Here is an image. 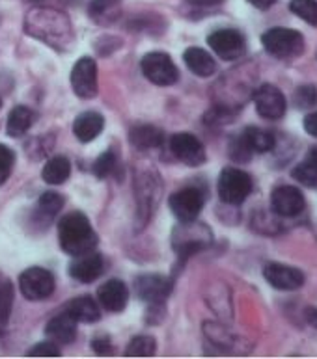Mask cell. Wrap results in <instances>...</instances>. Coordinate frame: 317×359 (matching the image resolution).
<instances>
[{"label": "cell", "mask_w": 317, "mask_h": 359, "mask_svg": "<svg viewBox=\"0 0 317 359\" xmlns=\"http://www.w3.org/2000/svg\"><path fill=\"white\" fill-rule=\"evenodd\" d=\"M25 30L28 36L44 41L56 50H67L75 39L70 17L54 8H32L25 17Z\"/></svg>", "instance_id": "obj_1"}, {"label": "cell", "mask_w": 317, "mask_h": 359, "mask_svg": "<svg viewBox=\"0 0 317 359\" xmlns=\"http://www.w3.org/2000/svg\"><path fill=\"white\" fill-rule=\"evenodd\" d=\"M60 248L71 257H79L82 253L93 252L97 246V233L91 227L90 220L82 212L65 215L58 224Z\"/></svg>", "instance_id": "obj_2"}, {"label": "cell", "mask_w": 317, "mask_h": 359, "mask_svg": "<svg viewBox=\"0 0 317 359\" xmlns=\"http://www.w3.org/2000/svg\"><path fill=\"white\" fill-rule=\"evenodd\" d=\"M265 50L276 58H293L304 48V39L297 30L291 28H271L261 36Z\"/></svg>", "instance_id": "obj_3"}, {"label": "cell", "mask_w": 317, "mask_h": 359, "mask_svg": "<svg viewBox=\"0 0 317 359\" xmlns=\"http://www.w3.org/2000/svg\"><path fill=\"white\" fill-rule=\"evenodd\" d=\"M252 192V179L239 168H226L219 177V196L224 203L241 205Z\"/></svg>", "instance_id": "obj_4"}, {"label": "cell", "mask_w": 317, "mask_h": 359, "mask_svg": "<svg viewBox=\"0 0 317 359\" xmlns=\"http://www.w3.org/2000/svg\"><path fill=\"white\" fill-rule=\"evenodd\" d=\"M142 73L155 86H172L179 79L178 67L164 53H150L142 58Z\"/></svg>", "instance_id": "obj_5"}, {"label": "cell", "mask_w": 317, "mask_h": 359, "mask_svg": "<svg viewBox=\"0 0 317 359\" xmlns=\"http://www.w3.org/2000/svg\"><path fill=\"white\" fill-rule=\"evenodd\" d=\"M170 209L183 224H193L204 209V192L196 187L181 188L168 199Z\"/></svg>", "instance_id": "obj_6"}, {"label": "cell", "mask_w": 317, "mask_h": 359, "mask_svg": "<svg viewBox=\"0 0 317 359\" xmlns=\"http://www.w3.org/2000/svg\"><path fill=\"white\" fill-rule=\"evenodd\" d=\"M19 289L27 300L41 302L54 292L53 273L39 266L27 269L19 278Z\"/></svg>", "instance_id": "obj_7"}, {"label": "cell", "mask_w": 317, "mask_h": 359, "mask_svg": "<svg viewBox=\"0 0 317 359\" xmlns=\"http://www.w3.org/2000/svg\"><path fill=\"white\" fill-rule=\"evenodd\" d=\"M207 43H209V47L213 48V53L219 58L226 60V62L239 60L247 50V43H245L242 34L237 32V30H231V28H222V30L213 32L207 38Z\"/></svg>", "instance_id": "obj_8"}, {"label": "cell", "mask_w": 317, "mask_h": 359, "mask_svg": "<svg viewBox=\"0 0 317 359\" xmlns=\"http://www.w3.org/2000/svg\"><path fill=\"white\" fill-rule=\"evenodd\" d=\"M71 86L81 99L97 95V64L90 56H82L71 71Z\"/></svg>", "instance_id": "obj_9"}, {"label": "cell", "mask_w": 317, "mask_h": 359, "mask_svg": "<svg viewBox=\"0 0 317 359\" xmlns=\"http://www.w3.org/2000/svg\"><path fill=\"white\" fill-rule=\"evenodd\" d=\"M170 151L187 166H202L205 162L204 144L190 133H178L170 138Z\"/></svg>", "instance_id": "obj_10"}, {"label": "cell", "mask_w": 317, "mask_h": 359, "mask_svg": "<svg viewBox=\"0 0 317 359\" xmlns=\"http://www.w3.org/2000/svg\"><path fill=\"white\" fill-rule=\"evenodd\" d=\"M135 290L142 302H148L151 306H162V302L167 300L172 290V281L159 273H145L135 281Z\"/></svg>", "instance_id": "obj_11"}, {"label": "cell", "mask_w": 317, "mask_h": 359, "mask_svg": "<svg viewBox=\"0 0 317 359\" xmlns=\"http://www.w3.org/2000/svg\"><path fill=\"white\" fill-rule=\"evenodd\" d=\"M254 104L259 116L265 119H280L287 107L284 93L273 84H264L254 91Z\"/></svg>", "instance_id": "obj_12"}, {"label": "cell", "mask_w": 317, "mask_h": 359, "mask_svg": "<svg viewBox=\"0 0 317 359\" xmlns=\"http://www.w3.org/2000/svg\"><path fill=\"white\" fill-rule=\"evenodd\" d=\"M271 207L278 216L291 218V216L301 215L304 210V196L295 187H278L273 190L271 196Z\"/></svg>", "instance_id": "obj_13"}, {"label": "cell", "mask_w": 317, "mask_h": 359, "mask_svg": "<svg viewBox=\"0 0 317 359\" xmlns=\"http://www.w3.org/2000/svg\"><path fill=\"white\" fill-rule=\"evenodd\" d=\"M264 278L278 290H297L304 285V273L301 270L282 263L265 264Z\"/></svg>", "instance_id": "obj_14"}, {"label": "cell", "mask_w": 317, "mask_h": 359, "mask_svg": "<svg viewBox=\"0 0 317 359\" xmlns=\"http://www.w3.org/2000/svg\"><path fill=\"white\" fill-rule=\"evenodd\" d=\"M97 300H99L103 309L110 313H119L124 311L127 302H129V290H127L124 281L108 279L107 283H103L97 290Z\"/></svg>", "instance_id": "obj_15"}, {"label": "cell", "mask_w": 317, "mask_h": 359, "mask_svg": "<svg viewBox=\"0 0 317 359\" xmlns=\"http://www.w3.org/2000/svg\"><path fill=\"white\" fill-rule=\"evenodd\" d=\"M105 261L99 253L88 252L77 257V261L70 264V276L81 283H91L103 273Z\"/></svg>", "instance_id": "obj_16"}, {"label": "cell", "mask_w": 317, "mask_h": 359, "mask_svg": "<svg viewBox=\"0 0 317 359\" xmlns=\"http://www.w3.org/2000/svg\"><path fill=\"white\" fill-rule=\"evenodd\" d=\"M45 333L47 337L53 341L54 344H70L75 341L77 337V322L71 318L67 313H60L54 318L47 322V327H45Z\"/></svg>", "instance_id": "obj_17"}, {"label": "cell", "mask_w": 317, "mask_h": 359, "mask_svg": "<svg viewBox=\"0 0 317 359\" xmlns=\"http://www.w3.org/2000/svg\"><path fill=\"white\" fill-rule=\"evenodd\" d=\"M88 15L99 27H110L122 17V0H91Z\"/></svg>", "instance_id": "obj_18"}, {"label": "cell", "mask_w": 317, "mask_h": 359, "mask_svg": "<svg viewBox=\"0 0 317 359\" xmlns=\"http://www.w3.org/2000/svg\"><path fill=\"white\" fill-rule=\"evenodd\" d=\"M103 127H105V119L101 114L82 112L81 116H77L73 123V135L77 136V140H81L82 144H88L101 135Z\"/></svg>", "instance_id": "obj_19"}, {"label": "cell", "mask_w": 317, "mask_h": 359, "mask_svg": "<svg viewBox=\"0 0 317 359\" xmlns=\"http://www.w3.org/2000/svg\"><path fill=\"white\" fill-rule=\"evenodd\" d=\"M65 313L75 322H97L101 318V309L91 296H79L65 306Z\"/></svg>", "instance_id": "obj_20"}, {"label": "cell", "mask_w": 317, "mask_h": 359, "mask_svg": "<svg viewBox=\"0 0 317 359\" xmlns=\"http://www.w3.org/2000/svg\"><path fill=\"white\" fill-rule=\"evenodd\" d=\"M183 60H185V64L190 71H193L194 75L202 76H211L213 73L216 71V64L213 56L209 53H205L204 48H198V47H190L185 50L183 54Z\"/></svg>", "instance_id": "obj_21"}, {"label": "cell", "mask_w": 317, "mask_h": 359, "mask_svg": "<svg viewBox=\"0 0 317 359\" xmlns=\"http://www.w3.org/2000/svg\"><path fill=\"white\" fill-rule=\"evenodd\" d=\"M129 140L133 147L140 151H148L161 147L164 144V135H162L161 129H157L153 125H138L131 130Z\"/></svg>", "instance_id": "obj_22"}, {"label": "cell", "mask_w": 317, "mask_h": 359, "mask_svg": "<svg viewBox=\"0 0 317 359\" xmlns=\"http://www.w3.org/2000/svg\"><path fill=\"white\" fill-rule=\"evenodd\" d=\"M36 121V112L27 107L13 108L8 116V125H6V133L11 138H19V136L27 135L28 129L32 127Z\"/></svg>", "instance_id": "obj_23"}, {"label": "cell", "mask_w": 317, "mask_h": 359, "mask_svg": "<svg viewBox=\"0 0 317 359\" xmlns=\"http://www.w3.org/2000/svg\"><path fill=\"white\" fill-rule=\"evenodd\" d=\"M241 140L252 153H269L274 147V136L269 130L259 129V127H248L242 130Z\"/></svg>", "instance_id": "obj_24"}, {"label": "cell", "mask_w": 317, "mask_h": 359, "mask_svg": "<svg viewBox=\"0 0 317 359\" xmlns=\"http://www.w3.org/2000/svg\"><path fill=\"white\" fill-rule=\"evenodd\" d=\"M71 175V164L65 156H54L51 161H47V164L41 170V177L47 184H62L70 179Z\"/></svg>", "instance_id": "obj_25"}, {"label": "cell", "mask_w": 317, "mask_h": 359, "mask_svg": "<svg viewBox=\"0 0 317 359\" xmlns=\"http://www.w3.org/2000/svg\"><path fill=\"white\" fill-rule=\"evenodd\" d=\"M64 207V198L56 192H45L38 199V207H36V218L44 225H48L54 216L58 215L60 209Z\"/></svg>", "instance_id": "obj_26"}, {"label": "cell", "mask_w": 317, "mask_h": 359, "mask_svg": "<svg viewBox=\"0 0 317 359\" xmlns=\"http://www.w3.org/2000/svg\"><path fill=\"white\" fill-rule=\"evenodd\" d=\"M13 298H15L13 283H11L6 273L0 272V326H6V322L10 318Z\"/></svg>", "instance_id": "obj_27"}, {"label": "cell", "mask_w": 317, "mask_h": 359, "mask_svg": "<svg viewBox=\"0 0 317 359\" xmlns=\"http://www.w3.org/2000/svg\"><path fill=\"white\" fill-rule=\"evenodd\" d=\"M155 354V339L150 335H138L125 350V358H151Z\"/></svg>", "instance_id": "obj_28"}, {"label": "cell", "mask_w": 317, "mask_h": 359, "mask_svg": "<svg viewBox=\"0 0 317 359\" xmlns=\"http://www.w3.org/2000/svg\"><path fill=\"white\" fill-rule=\"evenodd\" d=\"M290 10L308 25L317 27V0H291Z\"/></svg>", "instance_id": "obj_29"}, {"label": "cell", "mask_w": 317, "mask_h": 359, "mask_svg": "<svg viewBox=\"0 0 317 359\" xmlns=\"http://www.w3.org/2000/svg\"><path fill=\"white\" fill-rule=\"evenodd\" d=\"M116 166H118L116 155H114L112 151H107V153H103V155L96 161V164H93V173H96L99 179H105L116 170Z\"/></svg>", "instance_id": "obj_30"}, {"label": "cell", "mask_w": 317, "mask_h": 359, "mask_svg": "<svg viewBox=\"0 0 317 359\" xmlns=\"http://www.w3.org/2000/svg\"><path fill=\"white\" fill-rule=\"evenodd\" d=\"M293 177L306 187H317V166L312 162L304 161L293 170Z\"/></svg>", "instance_id": "obj_31"}, {"label": "cell", "mask_w": 317, "mask_h": 359, "mask_svg": "<svg viewBox=\"0 0 317 359\" xmlns=\"http://www.w3.org/2000/svg\"><path fill=\"white\" fill-rule=\"evenodd\" d=\"M13 164H15V155L10 147L0 144V184H4L11 175V170H13Z\"/></svg>", "instance_id": "obj_32"}, {"label": "cell", "mask_w": 317, "mask_h": 359, "mask_svg": "<svg viewBox=\"0 0 317 359\" xmlns=\"http://www.w3.org/2000/svg\"><path fill=\"white\" fill-rule=\"evenodd\" d=\"M297 108H312L317 104V90L313 86H301L293 95Z\"/></svg>", "instance_id": "obj_33"}, {"label": "cell", "mask_w": 317, "mask_h": 359, "mask_svg": "<svg viewBox=\"0 0 317 359\" xmlns=\"http://www.w3.org/2000/svg\"><path fill=\"white\" fill-rule=\"evenodd\" d=\"M60 346L54 344L53 341L47 343H38L34 348L28 350V358H58Z\"/></svg>", "instance_id": "obj_34"}, {"label": "cell", "mask_w": 317, "mask_h": 359, "mask_svg": "<svg viewBox=\"0 0 317 359\" xmlns=\"http://www.w3.org/2000/svg\"><path fill=\"white\" fill-rule=\"evenodd\" d=\"M91 348L96 350L97 354H110V352H112V344H110L108 337H97L93 339Z\"/></svg>", "instance_id": "obj_35"}, {"label": "cell", "mask_w": 317, "mask_h": 359, "mask_svg": "<svg viewBox=\"0 0 317 359\" xmlns=\"http://www.w3.org/2000/svg\"><path fill=\"white\" fill-rule=\"evenodd\" d=\"M304 130L308 135H312L313 138H317V112L308 114L306 119H304Z\"/></svg>", "instance_id": "obj_36"}, {"label": "cell", "mask_w": 317, "mask_h": 359, "mask_svg": "<svg viewBox=\"0 0 317 359\" xmlns=\"http://www.w3.org/2000/svg\"><path fill=\"white\" fill-rule=\"evenodd\" d=\"M187 2H190L193 6H204V8H209V6L222 4L224 0H187Z\"/></svg>", "instance_id": "obj_37"}, {"label": "cell", "mask_w": 317, "mask_h": 359, "mask_svg": "<svg viewBox=\"0 0 317 359\" xmlns=\"http://www.w3.org/2000/svg\"><path fill=\"white\" fill-rule=\"evenodd\" d=\"M254 8H258V10H267L271 6L274 4V0H248Z\"/></svg>", "instance_id": "obj_38"}, {"label": "cell", "mask_w": 317, "mask_h": 359, "mask_svg": "<svg viewBox=\"0 0 317 359\" xmlns=\"http://www.w3.org/2000/svg\"><path fill=\"white\" fill-rule=\"evenodd\" d=\"M306 318H308V322H310V324H312V326L317 330V307H312V309H308V311H306Z\"/></svg>", "instance_id": "obj_39"}, {"label": "cell", "mask_w": 317, "mask_h": 359, "mask_svg": "<svg viewBox=\"0 0 317 359\" xmlns=\"http://www.w3.org/2000/svg\"><path fill=\"white\" fill-rule=\"evenodd\" d=\"M0 104H2V101H0Z\"/></svg>", "instance_id": "obj_40"}]
</instances>
